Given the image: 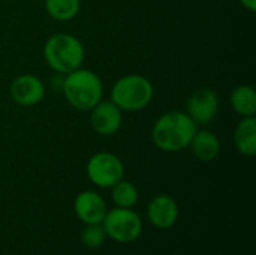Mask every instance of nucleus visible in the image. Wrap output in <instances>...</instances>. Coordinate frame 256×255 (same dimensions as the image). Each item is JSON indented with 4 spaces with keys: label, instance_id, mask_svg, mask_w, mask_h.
Returning a JSON list of instances; mask_svg holds the SVG:
<instances>
[{
    "label": "nucleus",
    "instance_id": "f257e3e1",
    "mask_svg": "<svg viewBox=\"0 0 256 255\" xmlns=\"http://www.w3.org/2000/svg\"><path fill=\"white\" fill-rule=\"evenodd\" d=\"M196 132V123L183 111L162 114L152 129L154 146L164 152H180L190 146Z\"/></svg>",
    "mask_w": 256,
    "mask_h": 255
},
{
    "label": "nucleus",
    "instance_id": "f03ea898",
    "mask_svg": "<svg viewBox=\"0 0 256 255\" xmlns=\"http://www.w3.org/2000/svg\"><path fill=\"white\" fill-rule=\"evenodd\" d=\"M62 92L74 108L80 111H90L102 101L104 86L98 74L90 69L78 68L63 78Z\"/></svg>",
    "mask_w": 256,
    "mask_h": 255
},
{
    "label": "nucleus",
    "instance_id": "7ed1b4c3",
    "mask_svg": "<svg viewBox=\"0 0 256 255\" xmlns=\"http://www.w3.org/2000/svg\"><path fill=\"white\" fill-rule=\"evenodd\" d=\"M46 65L60 75H66L82 66L86 50L81 41L70 33H56L44 45Z\"/></svg>",
    "mask_w": 256,
    "mask_h": 255
},
{
    "label": "nucleus",
    "instance_id": "20e7f679",
    "mask_svg": "<svg viewBox=\"0 0 256 255\" xmlns=\"http://www.w3.org/2000/svg\"><path fill=\"white\" fill-rule=\"evenodd\" d=\"M154 89L148 78L130 74L118 78L111 89V101L126 113L144 110L153 99Z\"/></svg>",
    "mask_w": 256,
    "mask_h": 255
},
{
    "label": "nucleus",
    "instance_id": "39448f33",
    "mask_svg": "<svg viewBox=\"0 0 256 255\" xmlns=\"http://www.w3.org/2000/svg\"><path fill=\"white\" fill-rule=\"evenodd\" d=\"M102 224L105 234L118 243L134 242L142 231L141 218L128 207H116L106 212Z\"/></svg>",
    "mask_w": 256,
    "mask_h": 255
},
{
    "label": "nucleus",
    "instance_id": "423d86ee",
    "mask_svg": "<svg viewBox=\"0 0 256 255\" xmlns=\"http://www.w3.org/2000/svg\"><path fill=\"white\" fill-rule=\"evenodd\" d=\"M87 176L99 188H112L124 176V167L118 156L110 152L94 153L87 162Z\"/></svg>",
    "mask_w": 256,
    "mask_h": 255
},
{
    "label": "nucleus",
    "instance_id": "0eeeda50",
    "mask_svg": "<svg viewBox=\"0 0 256 255\" xmlns=\"http://www.w3.org/2000/svg\"><path fill=\"white\" fill-rule=\"evenodd\" d=\"M219 111V98L214 90L201 87L195 90L188 99V116L196 125L210 123Z\"/></svg>",
    "mask_w": 256,
    "mask_h": 255
},
{
    "label": "nucleus",
    "instance_id": "6e6552de",
    "mask_svg": "<svg viewBox=\"0 0 256 255\" xmlns=\"http://www.w3.org/2000/svg\"><path fill=\"white\" fill-rule=\"evenodd\" d=\"M90 111V123L96 134L110 137L122 128L123 111L112 101H100Z\"/></svg>",
    "mask_w": 256,
    "mask_h": 255
},
{
    "label": "nucleus",
    "instance_id": "1a4fd4ad",
    "mask_svg": "<svg viewBox=\"0 0 256 255\" xmlns=\"http://www.w3.org/2000/svg\"><path fill=\"white\" fill-rule=\"evenodd\" d=\"M10 96L21 107H33L45 96V86L33 74H21L10 83Z\"/></svg>",
    "mask_w": 256,
    "mask_h": 255
},
{
    "label": "nucleus",
    "instance_id": "9d476101",
    "mask_svg": "<svg viewBox=\"0 0 256 255\" xmlns=\"http://www.w3.org/2000/svg\"><path fill=\"white\" fill-rule=\"evenodd\" d=\"M74 209L76 216L87 225L102 224L106 215V204L104 198L94 191H84L76 195Z\"/></svg>",
    "mask_w": 256,
    "mask_h": 255
},
{
    "label": "nucleus",
    "instance_id": "9b49d317",
    "mask_svg": "<svg viewBox=\"0 0 256 255\" xmlns=\"http://www.w3.org/2000/svg\"><path fill=\"white\" fill-rule=\"evenodd\" d=\"M147 215L150 222L156 228L166 230L176 224L178 218V206L170 195L160 194L150 201L147 207Z\"/></svg>",
    "mask_w": 256,
    "mask_h": 255
},
{
    "label": "nucleus",
    "instance_id": "f8f14e48",
    "mask_svg": "<svg viewBox=\"0 0 256 255\" xmlns=\"http://www.w3.org/2000/svg\"><path fill=\"white\" fill-rule=\"evenodd\" d=\"M189 147L192 149L194 155L204 162L214 161L220 153V141L218 135L210 131H196Z\"/></svg>",
    "mask_w": 256,
    "mask_h": 255
},
{
    "label": "nucleus",
    "instance_id": "ddd939ff",
    "mask_svg": "<svg viewBox=\"0 0 256 255\" xmlns=\"http://www.w3.org/2000/svg\"><path fill=\"white\" fill-rule=\"evenodd\" d=\"M234 141L237 150L243 156H254L256 153V119L252 117H243L234 132Z\"/></svg>",
    "mask_w": 256,
    "mask_h": 255
},
{
    "label": "nucleus",
    "instance_id": "4468645a",
    "mask_svg": "<svg viewBox=\"0 0 256 255\" xmlns=\"http://www.w3.org/2000/svg\"><path fill=\"white\" fill-rule=\"evenodd\" d=\"M232 110L242 117H252L256 114V92L252 86H237L231 93Z\"/></svg>",
    "mask_w": 256,
    "mask_h": 255
},
{
    "label": "nucleus",
    "instance_id": "2eb2a0df",
    "mask_svg": "<svg viewBox=\"0 0 256 255\" xmlns=\"http://www.w3.org/2000/svg\"><path fill=\"white\" fill-rule=\"evenodd\" d=\"M81 0H45L46 14L57 21H70L80 12Z\"/></svg>",
    "mask_w": 256,
    "mask_h": 255
},
{
    "label": "nucleus",
    "instance_id": "dca6fc26",
    "mask_svg": "<svg viewBox=\"0 0 256 255\" xmlns=\"http://www.w3.org/2000/svg\"><path fill=\"white\" fill-rule=\"evenodd\" d=\"M112 201L117 204V207H128L130 209L132 206L136 204L138 201V189L134 183L126 182V180H120L112 186Z\"/></svg>",
    "mask_w": 256,
    "mask_h": 255
},
{
    "label": "nucleus",
    "instance_id": "f3484780",
    "mask_svg": "<svg viewBox=\"0 0 256 255\" xmlns=\"http://www.w3.org/2000/svg\"><path fill=\"white\" fill-rule=\"evenodd\" d=\"M106 239V234L104 231V227H100L99 224H94V225H87L82 233H81V242L86 248H90V249H96L99 248L100 245H104Z\"/></svg>",
    "mask_w": 256,
    "mask_h": 255
},
{
    "label": "nucleus",
    "instance_id": "a211bd4d",
    "mask_svg": "<svg viewBox=\"0 0 256 255\" xmlns=\"http://www.w3.org/2000/svg\"><path fill=\"white\" fill-rule=\"evenodd\" d=\"M240 3L250 12H255L256 11V0H240Z\"/></svg>",
    "mask_w": 256,
    "mask_h": 255
}]
</instances>
